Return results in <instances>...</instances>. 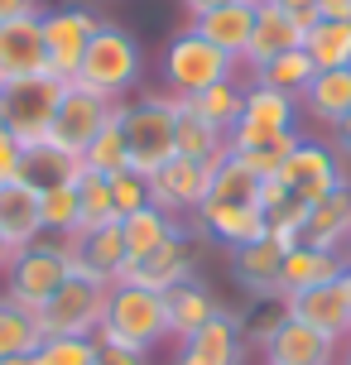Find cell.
I'll return each instance as SVG.
<instances>
[{"label":"cell","mask_w":351,"mask_h":365,"mask_svg":"<svg viewBox=\"0 0 351 365\" xmlns=\"http://www.w3.org/2000/svg\"><path fill=\"white\" fill-rule=\"evenodd\" d=\"M173 120H178V96H168V91H140L135 101H121V130H126V149H130V173L154 178L178 154V145H173Z\"/></svg>","instance_id":"6da1fadb"},{"label":"cell","mask_w":351,"mask_h":365,"mask_svg":"<svg viewBox=\"0 0 351 365\" xmlns=\"http://www.w3.org/2000/svg\"><path fill=\"white\" fill-rule=\"evenodd\" d=\"M73 274V240L68 236H39L34 245H24L5 264V298L19 308L39 312Z\"/></svg>","instance_id":"7a4b0ae2"},{"label":"cell","mask_w":351,"mask_h":365,"mask_svg":"<svg viewBox=\"0 0 351 365\" xmlns=\"http://www.w3.org/2000/svg\"><path fill=\"white\" fill-rule=\"evenodd\" d=\"M140 73H145V48H140V38L130 34V29H121V24H106V19H101V29L92 34L87 53H82L77 82L101 91L106 101H126L130 91L140 87Z\"/></svg>","instance_id":"3957f363"},{"label":"cell","mask_w":351,"mask_h":365,"mask_svg":"<svg viewBox=\"0 0 351 365\" xmlns=\"http://www.w3.org/2000/svg\"><path fill=\"white\" fill-rule=\"evenodd\" d=\"M96 341L135 346V351H154L159 341H168L164 293L135 289V284H116L111 303H106V322H101V331H96Z\"/></svg>","instance_id":"277c9868"},{"label":"cell","mask_w":351,"mask_h":365,"mask_svg":"<svg viewBox=\"0 0 351 365\" xmlns=\"http://www.w3.org/2000/svg\"><path fill=\"white\" fill-rule=\"evenodd\" d=\"M236 68L240 63L226 58L217 43H207L203 34L183 29V34L168 38V48H164V91L178 96V101H188V96H198V91L236 77Z\"/></svg>","instance_id":"5b68a950"},{"label":"cell","mask_w":351,"mask_h":365,"mask_svg":"<svg viewBox=\"0 0 351 365\" xmlns=\"http://www.w3.org/2000/svg\"><path fill=\"white\" fill-rule=\"evenodd\" d=\"M116 284H101V279H82V274H68V284L34 312L44 336H96L101 322H106V303H111Z\"/></svg>","instance_id":"8992f818"},{"label":"cell","mask_w":351,"mask_h":365,"mask_svg":"<svg viewBox=\"0 0 351 365\" xmlns=\"http://www.w3.org/2000/svg\"><path fill=\"white\" fill-rule=\"evenodd\" d=\"M63 87L58 77L39 73V77H19V82H5L0 87V101H5V125L24 149H34L49 140V125H54V110L63 101Z\"/></svg>","instance_id":"52a82bcc"},{"label":"cell","mask_w":351,"mask_h":365,"mask_svg":"<svg viewBox=\"0 0 351 365\" xmlns=\"http://www.w3.org/2000/svg\"><path fill=\"white\" fill-rule=\"evenodd\" d=\"M116 110H121V101H106L101 91L82 87V82H68V87H63V101H58V110H54V125H49V145L77 159V154L116 120Z\"/></svg>","instance_id":"ba28073f"},{"label":"cell","mask_w":351,"mask_h":365,"mask_svg":"<svg viewBox=\"0 0 351 365\" xmlns=\"http://www.w3.org/2000/svg\"><path fill=\"white\" fill-rule=\"evenodd\" d=\"M289 192H294L298 202H322V197H332L337 187H347V159L337 154V145L332 140H313V135H303V145L279 164V173H275Z\"/></svg>","instance_id":"9c48e42d"},{"label":"cell","mask_w":351,"mask_h":365,"mask_svg":"<svg viewBox=\"0 0 351 365\" xmlns=\"http://www.w3.org/2000/svg\"><path fill=\"white\" fill-rule=\"evenodd\" d=\"M101 29V19L82 5H63V10H49L44 15V68L58 82H77L82 73V53L92 34Z\"/></svg>","instance_id":"30bf717a"},{"label":"cell","mask_w":351,"mask_h":365,"mask_svg":"<svg viewBox=\"0 0 351 365\" xmlns=\"http://www.w3.org/2000/svg\"><path fill=\"white\" fill-rule=\"evenodd\" d=\"M212 192V164H198V159H183V154H173L154 178H149V202L168 212V217H198V207L207 202Z\"/></svg>","instance_id":"8fae6325"},{"label":"cell","mask_w":351,"mask_h":365,"mask_svg":"<svg viewBox=\"0 0 351 365\" xmlns=\"http://www.w3.org/2000/svg\"><path fill=\"white\" fill-rule=\"evenodd\" d=\"M193 236H198V226L188 221L183 231H178L173 240H164L154 255L130 259L126 274H121V284H135V289H149V293L178 289L183 279H193V264H198V255H193Z\"/></svg>","instance_id":"7c38bea8"},{"label":"cell","mask_w":351,"mask_h":365,"mask_svg":"<svg viewBox=\"0 0 351 365\" xmlns=\"http://www.w3.org/2000/svg\"><path fill=\"white\" fill-rule=\"evenodd\" d=\"M303 24L294 19L289 5H279V0H260L255 5V29H250V48L240 58V68L245 73H260L270 58L289 53V48H303Z\"/></svg>","instance_id":"4fadbf2b"},{"label":"cell","mask_w":351,"mask_h":365,"mask_svg":"<svg viewBox=\"0 0 351 365\" xmlns=\"http://www.w3.org/2000/svg\"><path fill=\"white\" fill-rule=\"evenodd\" d=\"M193 226H198L203 236H212L217 245H226V250H240V245H250V240L270 236L265 207H236V202H203L198 217H193Z\"/></svg>","instance_id":"5bb4252c"},{"label":"cell","mask_w":351,"mask_h":365,"mask_svg":"<svg viewBox=\"0 0 351 365\" xmlns=\"http://www.w3.org/2000/svg\"><path fill=\"white\" fill-rule=\"evenodd\" d=\"M44 68V15H24L0 24V87L19 77H39Z\"/></svg>","instance_id":"9a60e30c"},{"label":"cell","mask_w":351,"mask_h":365,"mask_svg":"<svg viewBox=\"0 0 351 365\" xmlns=\"http://www.w3.org/2000/svg\"><path fill=\"white\" fill-rule=\"evenodd\" d=\"M284 303H289V317L308 322V327L322 331V336H332L337 346L351 341V308H347L342 284H317V289L294 293V298H284Z\"/></svg>","instance_id":"2e32d148"},{"label":"cell","mask_w":351,"mask_h":365,"mask_svg":"<svg viewBox=\"0 0 351 365\" xmlns=\"http://www.w3.org/2000/svg\"><path fill=\"white\" fill-rule=\"evenodd\" d=\"M351 259L337 255V250H317V245H303L298 240L294 250H284V264H279V293L294 298V293H308L317 284H337L347 274Z\"/></svg>","instance_id":"e0dca14e"},{"label":"cell","mask_w":351,"mask_h":365,"mask_svg":"<svg viewBox=\"0 0 351 365\" xmlns=\"http://www.w3.org/2000/svg\"><path fill=\"white\" fill-rule=\"evenodd\" d=\"M265 365H342V346L332 336L313 331L308 322L289 317L275 331V341L265 346Z\"/></svg>","instance_id":"ac0fdd59"},{"label":"cell","mask_w":351,"mask_h":365,"mask_svg":"<svg viewBox=\"0 0 351 365\" xmlns=\"http://www.w3.org/2000/svg\"><path fill=\"white\" fill-rule=\"evenodd\" d=\"M222 312V303H217V293L207 289L203 279L193 274V279H183L178 289L164 293V322H168V341H178L183 346L193 331H203L212 317Z\"/></svg>","instance_id":"d6986e66"},{"label":"cell","mask_w":351,"mask_h":365,"mask_svg":"<svg viewBox=\"0 0 351 365\" xmlns=\"http://www.w3.org/2000/svg\"><path fill=\"white\" fill-rule=\"evenodd\" d=\"M255 5L260 0H231V5H222V10H207V15H198L188 29L193 34H203L207 43H217L226 58H245V48H250V29H255Z\"/></svg>","instance_id":"ffe728a7"},{"label":"cell","mask_w":351,"mask_h":365,"mask_svg":"<svg viewBox=\"0 0 351 365\" xmlns=\"http://www.w3.org/2000/svg\"><path fill=\"white\" fill-rule=\"evenodd\" d=\"M279 264H284V245L275 236L231 250V274H236V284L250 298H284L279 293Z\"/></svg>","instance_id":"44dd1931"},{"label":"cell","mask_w":351,"mask_h":365,"mask_svg":"<svg viewBox=\"0 0 351 365\" xmlns=\"http://www.w3.org/2000/svg\"><path fill=\"white\" fill-rule=\"evenodd\" d=\"M298 145H303V130H284V135H270V130L236 125L231 135H226V149H231V154H240V159L255 168V173H265V178H275L279 164H284V159H289Z\"/></svg>","instance_id":"7402d4cb"},{"label":"cell","mask_w":351,"mask_h":365,"mask_svg":"<svg viewBox=\"0 0 351 365\" xmlns=\"http://www.w3.org/2000/svg\"><path fill=\"white\" fill-rule=\"evenodd\" d=\"M303 245H317V250H337V255H347V245H351V182H347V187H337L332 197H322V202L308 207Z\"/></svg>","instance_id":"603a6c76"},{"label":"cell","mask_w":351,"mask_h":365,"mask_svg":"<svg viewBox=\"0 0 351 365\" xmlns=\"http://www.w3.org/2000/svg\"><path fill=\"white\" fill-rule=\"evenodd\" d=\"M0 236L15 250H24L44 236V202L29 182H5L0 187Z\"/></svg>","instance_id":"cb8c5ba5"},{"label":"cell","mask_w":351,"mask_h":365,"mask_svg":"<svg viewBox=\"0 0 351 365\" xmlns=\"http://www.w3.org/2000/svg\"><path fill=\"white\" fill-rule=\"evenodd\" d=\"M183 346L193 351L198 361H207V365H245V351H250V346H245V336H240V317H236V312H226V308L217 312L203 331H193Z\"/></svg>","instance_id":"d4e9b609"},{"label":"cell","mask_w":351,"mask_h":365,"mask_svg":"<svg viewBox=\"0 0 351 365\" xmlns=\"http://www.w3.org/2000/svg\"><path fill=\"white\" fill-rule=\"evenodd\" d=\"M303 120H313V125H327L337 130L342 120L351 115V68H337V73H317L313 87L303 91Z\"/></svg>","instance_id":"484cf974"},{"label":"cell","mask_w":351,"mask_h":365,"mask_svg":"<svg viewBox=\"0 0 351 365\" xmlns=\"http://www.w3.org/2000/svg\"><path fill=\"white\" fill-rule=\"evenodd\" d=\"M298 120H303L298 96H284V91H275V87L245 82V110H240V125L284 135V130H298Z\"/></svg>","instance_id":"4316f807"},{"label":"cell","mask_w":351,"mask_h":365,"mask_svg":"<svg viewBox=\"0 0 351 365\" xmlns=\"http://www.w3.org/2000/svg\"><path fill=\"white\" fill-rule=\"evenodd\" d=\"M183 226H188V221L168 217V212H159V207L149 202V207H140V212L121 217V231H126V255H130V259L154 255V250H159L164 240H173Z\"/></svg>","instance_id":"83f0119b"},{"label":"cell","mask_w":351,"mask_h":365,"mask_svg":"<svg viewBox=\"0 0 351 365\" xmlns=\"http://www.w3.org/2000/svg\"><path fill=\"white\" fill-rule=\"evenodd\" d=\"M260 187H265V173L245 164L240 154L226 149L222 159L212 164V192L207 202H236V207H260Z\"/></svg>","instance_id":"f1b7e54d"},{"label":"cell","mask_w":351,"mask_h":365,"mask_svg":"<svg viewBox=\"0 0 351 365\" xmlns=\"http://www.w3.org/2000/svg\"><path fill=\"white\" fill-rule=\"evenodd\" d=\"M73 250H77V259H82V264H92L96 274H106L111 284H121V274H126V264H130L121 221H111V226H96V231H87V236H77Z\"/></svg>","instance_id":"f546056e"},{"label":"cell","mask_w":351,"mask_h":365,"mask_svg":"<svg viewBox=\"0 0 351 365\" xmlns=\"http://www.w3.org/2000/svg\"><path fill=\"white\" fill-rule=\"evenodd\" d=\"M173 145H178V154L183 159H198V164H217L226 154V135L217 125H207L198 110L188 106V101H178V120H173Z\"/></svg>","instance_id":"4dcf8cb0"},{"label":"cell","mask_w":351,"mask_h":365,"mask_svg":"<svg viewBox=\"0 0 351 365\" xmlns=\"http://www.w3.org/2000/svg\"><path fill=\"white\" fill-rule=\"evenodd\" d=\"M303 53L313 58L317 73H337L351 68V19H317L303 34Z\"/></svg>","instance_id":"1f68e13d"},{"label":"cell","mask_w":351,"mask_h":365,"mask_svg":"<svg viewBox=\"0 0 351 365\" xmlns=\"http://www.w3.org/2000/svg\"><path fill=\"white\" fill-rule=\"evenodd\" d=\"M188 106L198 110L207 125H217L222 135H231V130L240 125V110H245V82L226 77V82H217V87L198 91V96H188Z\"/></svg>","instance_id":"d6a6232c"},{"label":"cell","mask_w":351,"mask_h":365,"mask_svg":"<svg viewBox=\"0 0 351 365\" xmlns=\"http://www.w3.org/2000/svg\"><path fill=\"white\" fill-rule=\"evenodd\" d=\"M39 346H44L39 317L0 293V361H10V356H39Z\"/></svg>","instance_id":"836d02e7"},{"label":"cell","mask_w":351,"mask_h":365,"mask_svg":"<svg viewBox=\"0 0 351 365\" xmlns=\"http://www.w3.org/2000/svg\"><path fill=\"white\" fill-rule=\"evenodd\" d=\"M313 77H317L313 58L303 53V48H289V53L270 58L260 73H250V82H260V87H275V91H284V96H298V101H303V91L313 87Z\"/></svg>","instance_id":"e575fe53"},{"label":"cell","mask_w":351,"mask_h":365,"mask_svg":"<svg viewBox=\"0 0 351 365\" xmlns=\"http://www.w3.org/2000/svg\"><path fill=\"white\" fill-rule=\"evenodd\" d=\"M73 182H77V236H87V231H96V226L121 221V217H116V202H111V178H96V173L82 168Z\"/></svg>","instance_id":"d590c367"},{"label":"cell","mask_w":351,"mask_h":365,"mask_svg":"<svg viewBox=\"0 0 351 365\" xmlns=\"http://www.w3.org/2000/svg\"><path fill=\"white\" fill-rule=\"evenodd\" d=\"M77 164L96 173V178H116V173H126L130 168V149H126V130H121V110H116V120L101 135H96L92 145L77 154Z\"/></svg>","instance_id":"8d00e7d4"},{"label":"cell","mask_w":351,"mask_h":365,"mask_svg":"<svg viewBox=\"0 0 351 365\" xmlns=\"http://www.w3.org/2000/svg\"><path fill=\"white\" fill-rule=\"evenodd\" d=\"M77 173H82V164H77L73 154L54 149L49 140H44V145H34V149H24V182H29L34 192L58 187V182H73Z\"/></svg>","instance_id":"74e56055"},{"label":"cell","mask_w":351,"mask_h":365,"mask_svg":"<svg viewBox=\"0 0 351 365\" xmlns=\"http://www.w3.org/2000/svg\"><path fill=\"white\" fill-rule=\"evenodd\" d=\"M284 322H289V303L284 298H255L250 312H240V336H245V346L265 351Z\"/></svg>","instance_id":"f35d334b"},{"label":"cell","mask_w":351,"mask_h":365,"mask_svg":"<svg viewBox=\"0 0 351 365\" xmlns=\"http://www.w3.org/2000/svg\"><path fill=\"white\" fill-rule=\"evenodd\" d=\"M44 202V236H77V182H58L39 192Z\"/></svg>","instance_id":"ab89813d"},{"label":"cell","mask_w":351,"mask_h":365,"mask_svg":"<svg viewBox=\"0 0 351 365\" xmlns=\"http://www.w3.org/2000/svg\"><path fill=\"white\" fill-rule=\"evenodd\" d=\"M39 365H96V336H44Z\"/></svg>","instance_id":"60d3db41"},{"label":"cell","mask_w":351,"mask_h":365,"mask_svg":"<svg viewBox=\"0 0 351 365\" xmlns=\"http://www.w3.org/2000/svg\"><path fill=\"white\" fill-rule=\"evenodd\" d=\"M111 202H116V217H130V212H140V207H149V178H140V173H116L111 178Z\"/></svg>","instance_id":"b9f144b4"},{"label":"cell","mask_w":351,"mask_h":365,"mask_svg":"<svg viewBox=\"0 0 351 365\" xmlns=\"http://www.w3.org/2000/svg\"><path fill=\"white\" fill-rule=\"evenodd\" d=\"M5 182H24V145L5 130L0 135V187Z\"/></svg>","instance_id":"7bdbcfd3"},{"label":"cell","mask_w":351,"mask_h":365,"mask_svg":"<svg viewBox=\"0 0 351 365\" xmlns=\"http://www.w3.org/2000/svg\"><path fill=\"white\" fill-rule=\"evenodd\" d=\"M96 365H149V351H135V346H111V341H96Z\"/></svg>","instance_id":"ee69618b"},{"label":"cell","mask_w":351,"mask_h":365,"mask_svg":"<svg viewBox=\"0 0 351 365\" xmlns=\"http://www.w3.org/2000/svg\"><path fill=\"white\" fill-rule=\"evenodd\" d=\"M24 15H44V5H39V0H0V24L24 19Z\"/></svg>","instance_id":"f6af8a7d"},{"label":"cell","mask_w":351,"mask_h":365,"mask_svg":"<svg viewBox=\"0 0 351 365\" xmlns=\"http://www.w3.org/2000/svg\"><path fill=\"white\" fill-rule=\"evenodd\" d=\"M317 19H351V0H317Z\"/></svg>","instance_id":"bcb514c9"},{"label":"cell","mask_w":351,"mask_h":365,"mask_svg":"<svg viewBox=\"0 0 351 365\" xmlns=\"http://www.w3.org/2000/svg\"><path fill=\"white\" fill-rule=\"evenodd\" d=\"M332 145H337V154H342V159H351V115L332 130Z\"/></svg>","instance_id":"7dc6e473"},{"label":"cell","mask_w":351,"mask_h":365,"mask_svg":"<svg viewBox=\"0 0 351 365\" xmlns=\"http://www.w3.org/2000/svg\"><path fill=\"white\" fill-rule=\"evenodd\" d=\"M222 5H231V0H183V10H188L193 19L207 15V10H222Z\"/></svg>","instance_id":"c3c4849f"},{"label":"cell","mask_w":351,"mask_h":365,"mask_svg":"<svg viewBox=\"0 0 351 365\" xmlns=\"http://www.w3.org/2000/svg\"><path fill=\"white\" fill-rule=\"evenodd\" d=\"M173 365H207V361H198L188 346H178V356H173Z\"/></svg>","instance_id":"681fc988"},{"label":"cell","mask_w":351,"mask_h":365,"mask_svg":"<svg viewBox=\"0 0 351 365\" xmlns=\"http://www.w3.org/2000/svg\"><path fill=\"white\" fill-rule=\"evenodd\" d=\"M10 255H15V245H10V240L0 236V274H5V264H10Z\"/></svg>","instance_id":"f907efd6"},{"label":"cell","mask_w":351,"mask_h":365,"mask_svg":"<svg viewBox=\"0 0 351 365\" xmlns=\"http://www.w3.org/2000/svg\"><path fill=\"white\" fill-rule=\"evenodd\" d=\"M279 5H289L294 15H298V10H317V0H279Z\"/></svg>","instance_id":"816d5d0a"},{"label":"cell","mask_w":351,"mask_h":365,"mask_svg":"<svg viewBox=\"0 0 351 365\" xmlns=\"http://www.w3.org/2000/svg\"><path fill=\"white\" fill-rule=\"evenodd\" d=\"M337 284H342V293H347V308H351V264H347V274H342Z\"/></svg>","instance_id":"f5cc1de1"},{"label":"cell","mask_w":351,"mask_h":365,"mask_svg":"<svg viewBox=\"0 0 351 365\" xmlns=\"http://www.w3.org/2000/svg\"><path fill=\"white\" fill-rule=\"evenodd\" d=\"M0 365H39V356H10V361H0Z\"/></svg>","instance_id":"db71d44e"},{"label":"cell","mask_w":351,"mask_h":365,"mask_svg":"<svg viewBox=\"0 0 351 365\" xmlns=\"http://www.w3.org/2000/svg\"><path fill=\"white\" fill-rule=\"evenodd\" d=\"M5 130H10V125H5V101H0V135H5Z\"/></svg>","instance_id":"11a10c76"},{"label":"cell","mask_w":351,"mask_h":365,"mask_svg":"<svg viewBox=\"0 0 351 365\" xmlns=\"http://www.w3.org/2000/svg\"><path fill=\"white\" fill-rule=\"evenodd\" d=\"M342 365H351V341H347V356H342Z\"/></svg>","instance_id":"9f6ffc18"},{"label":"cell","mask_w":351,"mask_h":365,"mask_svg":"<svg viewBox=\"0 0 351 365\" xmlns=\"http://www.w3.org/2000/svg\"><path fill=\"white\" fill-rule=\"evenodd\" d=\"M347 259H351V245H347Z\"/></svg>","instance_id":"6f0895ef"}]
</instances>
